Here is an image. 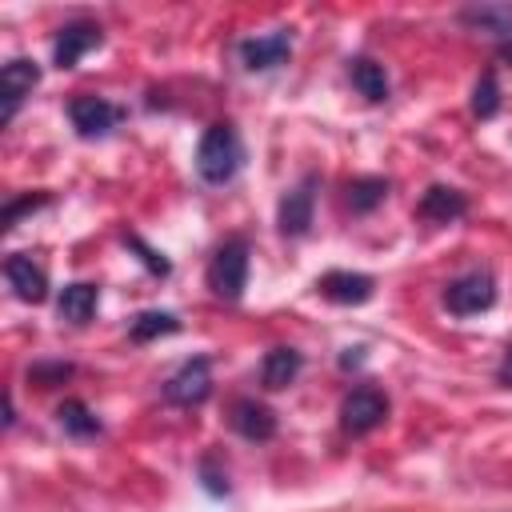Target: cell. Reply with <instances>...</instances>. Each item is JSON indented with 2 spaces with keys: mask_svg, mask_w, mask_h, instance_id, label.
Returning <instances> with one entry per match:
<instances>
[{
  "mask_svg": "<svg viewBox=\"0 0 512 512\" xmlns=\"http://www.w3.org/2000/svg\"><path fill=\"white\" fill-rule=\"evenodd\" d=\"M128 248H136L140 252V260H144V268L152 272V276H168L172 272V264L164 260V252H156V248H148L140 236H128Z\"/></svg>",
  "mask_w": 512,
  "mask_h": 512,
  "instance_id": "obj_25",
  "label": "cell"
},
{
  "mask_svg": "<svg viewBox=\"0 0 512 512\" xmlns=\"http://www.w3.org/2000/svg\"><path fill=\"white\" fill-rule=\"evenodd\" d=\"M364 364V348H344V356H340V368L348 372V368H360Z\"/></svg>",
  "mask_w": 512,
  "mask_h": 512,
  "instance_id": "obj_28",
  "label": "cell"
},
{
  "mask_svg": "<svg viewBox=\"0 0 512 512\" xmlns=\"http://www.w3.org/2000/svg\"><path fill=\"white\" fill-rule=\"evenodd\" d=\"M40 84V64L28 56H12L0 68V124H12L20 104L32 96V88Z\"/></svg>",
  "mask_w": 512,
  "mask_h": 512,
  "instance_id": "obj_8",
  "label": "cell"
},
{
  "mask_svg": "<svg viewBox=\"0 0 512 512\" xmlns=\"http://www.w3.org/2000/svg\"><path fill=\"white\" fill-rule=\"evenodd\" d=\"M460 24L484 36H496L500 44L512 40V4H472L460 12Z\"/></svg>",
  "mask_w": 512,
  "mask_h": 512,
  "instance_id": "obj_16",
  "label": "cell"
},
{
  "mask_svg": "<svg viewBox=\"0 0 512 512\" xmlns=\"http://www.w3.org/2000/svg\"><path fill=\"white\" fill-rule=\"evenodd\" d=\"M164 404L172 408H200L208 396H212V360L208 356H192L184 360L160 388Z\"/></svg>",
  "mask_w": 512,
  "mask_h": 512,
  "instance_id": "obj_6",
  "label": "cell"
},
{
  "mask_svg": "<svg viewBox=\"0 0 512 512\" xmlns=\"http://www.w3.org/2000/svg\"><path fill=\"white\" fill-rule=\"evenodd\" d=\"M200 480H204V488H208L212 496H228V476H224V472H216V464H212V460H204V464H200Z\"/></svg>",
  "mask_w": 512,
  "mask_h": 512,
  "instance_id": "obj_26",
  "label": "cell"
},
{
  "mask_svg": "<svg viewBox=\"0 0 512 512\" xmlns=\"http://www.w3.org/2000/svg\"><path fill=\"white\" fill-rule=\"evenodd\" d=\"M496 380H500L504 388H512V344L504 348V360H500V368H496Z\"/></svg>",
  "mask_w": 512,
  "mask_h": 512,
  "instance_id": "obj_27",
  "label": "cell"
},
{
  "mask_svg": "<svg viewBox=\"0 0 512 512\" xmlns=\"http://www.w3.org/2000/svg\"><path fill=\"white\" fill-rule=\"evenodd\" d=\"M172 332H180V316L176 312H160V308H148V312L132 316V324H128V336L136 344H148V340L172 336Z\"/></svg>",
  "mask_w": 512,
  "mask_h": 512,
  "instance_id": "obj_21",
  "label": "cell"
},
{
  "mask_svg": "<svg viewBox=\"0 0 512 512\" xmlns=\"http://www.w3.org/2000/svg\"><path fill=\"white\" fill-rule=\"evenodd\" d=\"M500 112V80H496V72L488 68V72H480V80H476V88H472V116L476 120H492Z\"/></svg>",
  "mask_w": 512,
  "mask_h": 512,
  "instance_id": "obj_22",
  "label": "cell"
},
{
  "mask_svg": "<svg viewBox=\"0 0 512 512\" xmlns=\"http://www.w3.org/2000/svg\"><path fill=\"white\" fill-rule=\"evenodd\" d=\"M100 44H104V28H100L96 20H72V24H64V28L56 32V40H52V64H56V68H76L80 56H88V52L100 48Z\"/></svg>",
  "mask_w": 512,
  "mask_h": 512,
  "instance_id": "obj_9",
  "label": "cell"
},
{
  "mask_svg": "<svg viewBox=\"0 0 512 512\" xmlns=\"http://www.w3.org/2000/svg\"><path fill=\"white\" fill-rule=\"evenodd\" d=\"M52 196L48 192H28V196H20V200H8L4 204V212H0V228L8 232V228H16V220L24 216V212H36V208H44Z\"/></svg>",
  "mask_w": 512,
  "mask_h": 512,
  "instance_id": "obj_24",
  "label": "cell"
},
{
  "mask_svg": "<svg viewBox=\"0 0 512 512\" xmlns=\"http://www.w3.org/2000/svg\"><path fill=\"white\" fill-rule=\"evenodd\" d=\"M316 292L332 304H368L376 292V280L368 272H348V268H332L316 280Z\"/></svg>",
  "mask_w": 512,
  "mask_h": 512,
  "instance_id": "obj_12",
  "label": "cell"
},
{
  "mask_svg": "<svg viewBox=\"0 0 512 512\" xmlns=\"http://www.w3.org/2000/svg\"><path fill=\"white\" fill-rule=\"evenodd\" d=\"M124 116L128 112L120 104H112L104 96H92V92H76L68 100V120H72V128H76L80 140H104V136H112L124 124Z\"/></svg>",
  "mask_w": 512,
  "mask_h": 512,
  "instance_id": "obj_3",
  "label": "cell"
},
{
  "mask_svg": "<svg viewBox=\"0 0 512 512\" xmlns=\"http://www.w3.org/2000/svg\"><path fill=\"white\" fill-rule=\"evenodd\" d=\"M288 52H292V32L288 28H276L268 36H248V40L236 44V56L248 72H272L288 60Z\"/></svg>",
  "mask_w": 512,
  "mask_h": 512,
  "instance_id": "obj_10",
  "label": "cell"
},
{
  "mask_svg": "<svg viewBox=\"0 0 512 512\" xmlns=\"http://www.w3.org/2000/svg\"><path fill=\"white\" fill-rule=\"evenodd\" d=\"M440 300L452 316H480L496 304V276L488 268H472V272L448 280Z\"/></svg>",
  "mask_w": 512,
  "mask_h": 512,
  "instance_id": "obj_4",
  "label": "cell"
},
{
  "mask_svg": "<svg viewBox=\"0 0 512 512\" xmlns=\"http://www.w3.org/2000/svg\"><path fill=\"white\" fill-rule=\"evenodd\" d=\"M56 420H60V428L68 432V436H76V440H88V436H100V416L84 404V400H64L60 408H56Z\"/></svg>",
  "mask_w": 512,
  "mask_h": 512,
  "instance_id": "obj_20",
  "label": "cell"
},
{
  "mask_svg": "<svg viewBox=\"0 0 512 512\" xmlns=\"http://www.w3.org/2000/svg\"><path fill=\"white\" fill-rule=\"evenodd\" d=\"M96 304H100V288L88 284V280H76V284H64V288H60L56 312H60V320H68V324H88V320L96 316Z\"/></svg>",
  "mask_w": 512,
  "mask_h": 512,
  "instance_id": "obj_17",
  "label": "cell"
},
{
  "mask_svg": "<svg viewBox=\"0 0 512 512\" xmlns=\"http://www.w3.org/2000/svg\"><path fill=\"white\" fill-rule=\"evenodd\" d=\"M316 188H320V176H316V172H304V176L280 196V204H276V228H280V236H288V240L308 236L312 212H316Z\"/></svg>",
  "mask_w": 512,
  "mask_h": 512,
  "instance_id": "obj_5",
  "label": "cell"
},
{
  "mask_svg": "<svg viewBox=\"0 0 512 512\" xmlns=\"http://www.w3.org/2000/svg\"><path fill=\"white\" fill-rule=\"evenodd\" d=\"M348 80H352V88L368 104H384L388 100V72H384V64H376L368 56H352L348 60Z\"/></svg>",
  "mask_w": 512,
  "mask_h": 512,
  "instance_id": "obj_18",
  "label": "cell"
},
{
  "mask_svg": "<svg viewBox=\"0 0 512 512\" xmlns=\"http://www.w3.org/2000/svg\"><path fill=\"white\" fill-rule=\"evenodd\" d=\"M228 424H232V432H240V436L252 440V444H264V440L276 436V412H272L268 404H260L256 396H240V400H232V408H228Z\"/></svg>",
  "mask_w": 512,
  "mask_h": 512,
  "instance_id": "obj_11",
  "label": "cell"
},
{
  "mask_svg": "<svg viewBox=\"0 0 512 512\" xmlns=\"http://www.w3.org/2000/svg\"><path fill=\"white\" fill-rule=\"evenodd\" d=\"M208 288H212V296H220L228 304H236L244 296V288H248V240L244 236H232L212 252Z\"/></svg>",
  "mask_w": 512,
  "mask_h": 512,
  "instance_id": "obj_2",
  "label": "cell"
},
{
  "mask_svg": "<svg viewBox=\"0 0 512 512\" xmlns=\"http://www.w3.org/2000/svg\"><path fill=\"white\" fill-rule=\"evenodd\" d=\"M72 376H76V368L68 360H40V364L28 368V384H36V388H56Z\"/></svg>",
  "mask_w": 512,
  "mask_h": 512,
  "instance_id": "obj_23",
  "label": "cell"
},
{
  "mask_svg": "<svg viewBox=\"0 0 512 512\" xmlns=\"http://www.w3.org/2000/svg\"><path fill=\"white\" fill-rule=\"evenodd\" d=\"M388 420V396L372 384H356L344 400H340V428L348 436H368Z\"/></svg>",
  "mask_w": 512,
  "mask_h": 512,
  "instance_id": "obj_7",
  "label": "cell"
},
{
  "mask_svg": "<svg viewBox=\"0 0 512 512\" xmlns=\"http://www.w3.org/2000/svg\"><path fill=\"white\" fill-rule=\"evenodd\" d=\"M464 212H468V196L448 184H432L416 204V216L424 224H456Z\"/></svg>",
  "mask_w": 512,
  "mask_h": 512,
  "instance_id": "obj_14",
  "label": "cell"
},
{
  "mask_svg": "<svg viewBox=\"0 0 512 512\" xmlns=\"http://www.w3.org/2000/svg\"><path fill=\"white\" fill-rule=\"evenodd\" d=\"M500 60H504V64H512V40H504V44H500Z\"/></svg>",
  "mask_w": 512,
  "mask_h": 512,
  "instance_id": "obj_29",
  "label": "cell"
},
{
  "mask_svg": "<svg viewBox=\"0 0 512 512\" xmlns=\"http://www.w3.org/2000/svg\"><path fill=\"white\" fill-rule=\"evenodd\" d=\"M4 280H8V288L16 292V300H24V304L48 300V276H44V268H40L32 256H24V252H16V256L4 260Z\"/></svg>",
  "mask_w": 512,
  "mask_h": 512,
  "instance_id": "obj_13",
  "label": "cell"
},
{
  "mask_svg": "<svg viewBox=\"0 0 512 512\" xmlns=\"http://www.w3.org/2000/svg\"><path fill=\"white\" fill-rule=\"evenodd\" d=\"M244 164V140L236 132V124L216 120L204 128L200 144H196V176L204 184H228Z\"/></svg>",
  "mask_w": 512,
  "mask_h": 512,
  "instance_id": "obj_1",
  "label": "cell"
},
{
  "mask_svg": "<svg viewBox=\"0 0 512 512\" xmlns=\"http://www.w3.org/2000/svg\"><path fill=\"white\" fill-rule=\"evenodd\" d=\"M388 188L392 184L384 176H356V180H348V208L356 216H368L388 200Z\"/></svg>",
  "mask_w": 512,
  "mask_h": 512,
  "instance_id": "obj_19",
  "label": "cell"
},
{
  "mask_svg": "<svg viewBox=\"0 0 512 512\" xmlns=\"http://www.w3.org/2000/svg\"><path fill=\"white\" fill-rule=\"evenodd\" d=\"M300 368H304V356H300L296 348H288V344L268 348L264 360H260V384H264L268 392H280V388H288V384L300 376Z\"/></svg>",
  "mask_w": 512,
  "mask_h": 512,
  "instance_id": "obj_15",
  "label": "cell"
}]
</instances>
